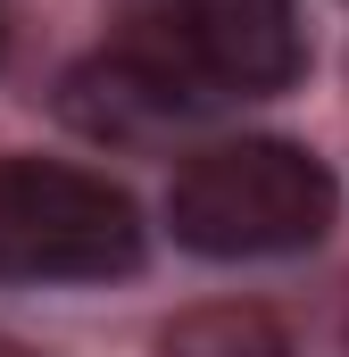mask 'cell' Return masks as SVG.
Returning <instances> with one entry per match:
<instances>
[{
	"instance_id": "1",
	"label": "cell",
	"mask_w": 349,
	"mask_h": 357,
	"mask_svg": "<svg viewBox=\"0 0 349 357\" xmlns=\"http://www.w3.org/2000/svg\"><path fill=\"white\" fill-rule=\"evenodd\" d=\"M341 216L333 167L299 142H216L167 183V225L191 258H291Z\"/></svg>"
},
{
	"instance_id": "2",
	"label": "cell",
	"mask_w": 349,
	"mask_h": 357,
	"mask_svg": "<svg viewBox=\"0 0 349 357\" xmlns=\"http://www.w3.org/2000/svg\"><path fill=\"white\" fill-rule=\"evenodd\" d=\"M142 266V208L108 175L0 158V282H117Z\"/></svg>"
},
{
	"instance_id": "3",
	"label": "cell",
	"mask_w": 349,
	"mask_h": 357,
	"mask_svg": "<svg viewBox=\"0 0 349 357\" xmlns=\"http://www.w3.org/2000/svg\"><path fill=\"white\" fill-rule=\"evenodd\" d=\"M133 42L158 67H174V84L191 91L200 108L291 91L299 67H308L291 0H174L167 17H150Z\"/></svg>"
},
{
	"instance_id": "4",
	"label": "cell",
	"mask_w": 349,
	"mask_h": 357,
	"mask_svg": "<svg viewBox=\"0 0 349 357\" xmlns=\"http://www.w3.org/2000/svg\"><path fill=\"white\" fill-rule=\"evenodd\" d=\"M167 357H291L266 307H191L167 324Z\"/></svg>"
},
{
	"instance_id": "5",
	"label": "cell",
	"mask_w": 349,
	"mask_h": 357,
	"mask_svg": "<svg viewBox=\"0 0 349 357\" xmlns=\"http://www.w3.org/2000/svg\"><path fill=\"white\" fill-rule=\"evenodd\" d=\"M0 357H34V349H17V341H0Z\"/></svg>"
}]
</instances>
